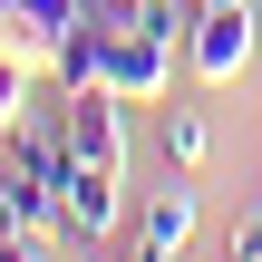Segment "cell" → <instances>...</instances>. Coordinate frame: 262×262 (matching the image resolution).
Returning a JSON list of instances; mask_svg holds the SVG:
<instances>
[{
  "label": "cell",
  "mask_w": 262,
  "mask_h": 262,
  "mask_svg": "<svg viewBox=\"0 0 262 262\" xmlns=\"http://www.w3.org/2000/svg\"><path fill=\"white\" fill-rule=\"evenodd\" d=\"M126 262H146V253H136V243H126Z\"/></svg>",
  "instance_id": "7c38bea8"
},
{
  "label": "cell",
  "mask_w": 262,
  "mask_h": 262,
  "mask_svg": "<svg viewBox=\"0 0 262 262\" xmlns=\"http://www.w3.org/2000/svg\"><path fill=\"white\" fill-rule=\"evenodd\" d=\"M194 10H224V0H194Z\"/></svg>",
  "instance_id": "8fae6325"
},
{
  "label": "cell",
  "mask_w": 262,
  "mask_h": 262,
  "mask_svg": "<svg viewBox=\"0 0 262 262\" xmlns=\"http://www.w3.org/2000/svg\"><path fill=\"white\" fill-rule=\"evenodd\" d=\"M58 136H68V156L78 165H97V175H126V97L117 88H58Z\"/></svg>",
  "instance_id": "6da1fadb"
},
{
  "label": "cell",
  "mask_w": 262,
  "mask_h": 262,
  "mask_svg": "<svg viewBox=\"0 0 262 262\" xmlns=\"http://www.w3.org/2000/svg\"><path fill=\"white\" fill-rule=\"evenodd\" d=\"M233 262H262V204L233 214Z\"/></svg>",
  "instance_id": "ba28073f"
},
{
  "label": "cell",
  "mask_w": 262,
  "mask_h": 262,
  "mask_svg": "<svg viewBox=\"0 0 262 262\" xmlns=\"http://www.w3.org/2000/svg\"><path fill=\"white\" fill-rule=\"evenodd\" d=\"M0 262H49V253H39V233H0Z\"/></svg>",
  "instance_id": "30bf717a"
},
{
  "label": "cell",
  "mask_w": 262,
  "mask_h": 262,
  "mask_svg": "<svg viewBox=\"0 0 262 262\" xmlns=\"http://www.w3.org/2000/svg\"><path fill=\"white\" fill-rule=\"evenodd\" d=\"M19 10H29V19H49V29H68V19H78L88 0H19Z\"/></svg>",
  "instance_id": "9c48e42d"
},
{
  "label": "cell",
  "mask_w": 262,
  "mask_h": 262,
  "mask_svg": "<svg viewBox=\"0 0 262 262\" xmlns=\"http://www.w3.org/2000/svg\"><path fill=\"white\" fill-rule=\"evenodd\" d=\"M19 117H29V58H10V49H0V136H10Z\"/></svg>",
  "instance_id": "52a82bcc"
},
{
  "label": "cell",
  "mask_w": 262,
  "mask_h": 262,
  "mask_svg": "<svg viewBox=\"0 0 262 262\" xmlns=\"http://www.w3.org/2000/svg\"><path fill=\"white\" fill-rule=\"evenodd\" d=\"M117 214H126V204H117V175H97V165L68 156V175H58V233H68V243H107Z\"/></svg>",
  "instance_id": "277c9868"
},
{
  "label": "cell",
  "mask_w": 262,
  "mask_h": 262,
  "mask_svg": "<svg viewBox=\"0 0 262 262\" xmlns=\"http://www.w3.org/2000/svg\"><path fill=\"white\" fill-rule=\"evenodd\" d=\"M165 78H175V39H156L146 19L107 29V49H97V88H117L126 107H156V97H165Z\"/></svg>",
  "instance_id": "7a4b0ae2"
},
{
  "label": "cell",
  "mask_w": 262,
  "mask_h": 262,
  "mask_svg": "<svg viewBox=\"0 0 262 262\" xmlns=\"http://www.w3.org/2000/svg\"><path fill=\"white\" fill-rule=\"evenodd\" d=\"M262 29H253V0H224V10H194V29H185V68L204 78V88H233L243 68H253Z\"/></svg>",
  "instance_id": "3957f363"
},
{
  "label": "cell",
  "mask_w": 262,
  "mask_h": 262,
  "mask_svg": "<svg viewBox=\"0 0 262 262\" xmlns=\"http://www.w3.org/2000/svg\"><path fill=\"white\" fill-rule=\"evenodd\" d=\"M185 243H194V185H165V194L136 214V253L146 262H175Z\"/></svg>",
  "instance_id": "5b68a950"
},
{
  "label": "cell",
  "mask_w": 262,
  "mask_h": 262,
  "mask_svg": "<svg viewBox=\"0 0 262 262\" xmlns=\"http://www.w3.org/2000/svg\"><path fill=\"white\" fill-rule=\"evenodd\" d=\"M165 156H175L185 175L214 156V126H204V107H165Z\"/></svg>",
  "instance_id": "8992f818"
}]
</instances>
